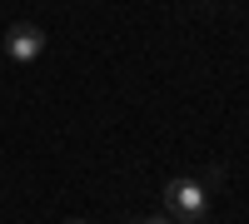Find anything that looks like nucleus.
Segmentation results:
<instances>
[{"label": "nucleus", "instance_id": "3", "mask_svg": "<svg viewBox=\"0 0 249 224\" xmlns=\"http://www.w3.org/2000/svg\"><path fill=\"white\" fill-rule=\"evenodd\" d=\"M144 224H170V219H144Z\"/></svg>", "mask_w": 249, "mask_h": 224}, {"label": "nucleus", "instance_id": "1", "mask_svg": "<svg viewBox=\"0 0 249 224\" xmlns=\"http://www.w3.org/2000/svg\"><path fill=\"white\" fill-rule=\"evenodd\" d=\"M164 209L175 219H199L210 209V194H204L199 179H170V185H164Z\"/></svg>", "mask_w": 249, "mask_h": 224}, {"label": "nucleus", "instance_id": "2", "mask_svg": "<svg viewBox=\"0 0 249 224\" xmlns=\"http://www.w3.org/2000/svg\"><path fill=\"white\" fill-rule=\"evenodd\" d=\"M40 50H45V30H40V25H10V35H5V55L15 60V65H30Z\"/></svg>", "mask_w": 249, "mask_h": 224}, {"label": "nucleus", "instance_id": "4", "mask_svg": "<svg viewBox=\"0 0 249 224\" xmlns=\"http://www.w3.org/2000/svg\"><path fill=\"white\" fill-rule=\"evenodd\" d=\"M65 224H85V219H65Z\"/></svg>", "mask_w": 249, "mask_h": 224}]
</instances>
